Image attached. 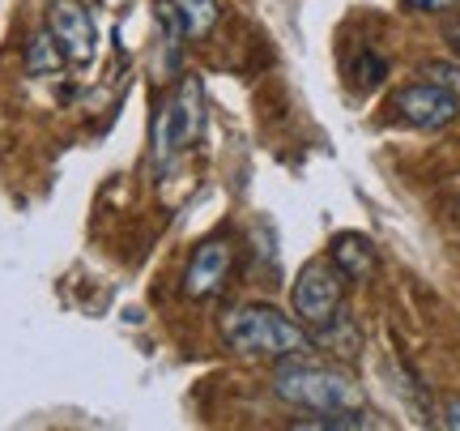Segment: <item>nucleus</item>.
Segmentation results:
<instances>
[{
  "instance_id": "nucleus-1",
  "label": "nucleus",
  "mask_w": 460,
  "mask_h": 431,
  "mask_svg": "<svg viewBox=\"0 0 460 431\" xmlns=\"http://www.w3.org/2000/svg\"><path fill=\"white\" fill-rule=\"evenodd\" d=\"M222 337L230 350H239L247 359H295L315 346L312 329L303 320H290L269 303H243V308L226 312Z\"/></svg>"
},
{
  "instance_id": "nucleus-2",
  "label": "nucleus",
  "mask_w": 460,
  "mask_h": 431,
  "mask_svg": "<svg viewBox=\"0 0 460 431\" xmlns=\"http://www.w3.org/2000/svg\"><path fill=\"white\" fill-rule=\"evenodd\" d=\"M273 393L295 410H349V406H367L362 389L354 376H345L337 367H315L303 359H281L273 372Z\"/></svg>"
},
{
  "instance_id": "nucleus-3",
  "label": "nucleus",
  "mask_w": 460,
  "mask_h": 431,
  "mask_svg": "<svg viewBox=\"0 0 460 431\" xmlns=\"http://www.w3.org/2000/svg\"><path fill=\"white\" fill-rule=\"evenodd\" d=\"M341 295H345V274L332 265V256H315V261L298 269V283L290 286V308L315 333L341 312Z\"/></svg>"
},
{
  "instance_id": "nucleus-4",
  "label": "nucleus",
  "mask_w": 460,
  "mask_h": 431,
  "mask_svg": "<svg viewBox=\"0 0 460 431\" xmlns=\"http://www.w3.org/2000/svg\"><path fill=\"white\" fill-rule=\"evenodd\" d=\"M48 31L60 43V51H65V60L73 68L94 65V56H99V26H94V17L85 9V0H51Z\"/></svg>"
},
{
  "instance_id": "nucleus-5",
  "label": "nucleus",
  "mask_w": 460,
  "mask_h": 431,
  "mask_svg": "<svg viewBox=\"0 0 460 431\" xmlns=\"http://www.w3.org/2000/svg\"><path fill=\"white\" fill-rule=\"evenodd\" d=\"M393 112L401 124L422 129V133H435V129H447V124L460 116V99L430 82H413L393 94Z\"/></svg>"
},
{
  "instance_id": "nucleus-6",
  "label": "nucleus",
  "mask_w": 460,
  "mask_h": 431,
  "mask_svg": "<svg viewBox=\"0 0 460 431\" xmlns=\"http://www.w3.org/2000/svg\"><path fill=\"white\" fill-rule=\"evenodd\" d=\"M230 256H234V248H230L222 235H214V239L197 244L192 261H188V269H183V295H188V299L217 295V291H222V283H226V274H230Z\"/></svg>"
},
{
  "instance_id": "nucleus-7",
  "label": "nucleus",
  "mask_w": 460,
  "mask_h": 431,
  "mask_svg": "<svg viewBox=\"0 0 460 431\" xmlns=\"http://www.w3.org/2000/svg\"><path fill=\"white\" fill-rule=\"evenodd\" d=\"M329 256H332V265L345 274V283H367L376 274V244L358 231L337 235L329 244Z\"/></svg>"
},
{
  "instance_id": "nucleus-8",
  "label": "nucleus",
  "mask_w": 460,
  "mask_h": 431,
  "mask_svg": "<svg viewBox=\"0 0 460 431\" xmlns=\"http://www.w3.org/2000/svg\"><path fill=\"white\" fill-rule=\"evenodd\" d=\"M166 120H171V141L183 149L200 133V77H183L175 99L166 103Z\"/></svg>"
},
{
  "instance_id": "nucleus-9",
  "label": "nucleus",
  "mask_w": 460,
  "mask_h": 431,
  "mask_svg": "<svg viewBox=\"0 0 460 431\" xmlns=\"http://www.w3.org/2000/svg\"><path fill=\"white\" fill-rule=\"evenodd\" d=\"M295 427H312V431H367V427H384L367 406H349V410H307V418H295Z\"/></svg>"
},
{
  "instance_id": "nucleus-10",
  "label": "nucleus",
  "mask_w": 460,
  "mask_h": 431,
  "mask_svg": "<svg viewBox=\"0 0 460 431\" xmlns=\"http://www.w3.org/2000/svg\"><path fill=\"white\" fill-rule=\"evenodd\" d=\"M312 342L315 346H332V355H341V359H354L358 355V346H362V337H358V329H354V320H349V312H337L324 325V329H315L312 333Z\"/></svg>"
},
{
  "instance_id": "nucleus-11",
  "label": "nucleus",
  "mask_w": 460,
  "mask_h": 431,
  "mask_svg": "<svg viewBox=\"0 0 460 431\" xmlns=\"http://www.w3.org/2000/svg\"><path fill=\"white\" fill-rule=\"evenodd\" d=\"M175 9L183 17V31L188 39H205L222 17V0H175Z\"/></svg>"
},
{
  "instance_id": "nucleus-12",
  "label": "nucleus",
  "mask_w": 460,
  "mask_h": 431,
  "mask_svg": "<svg viewBox=\"0 0 460 431\" xmlns=\"http://www.w3.org/2000/svg\"><path fill=\"white\" fill-rule=\"evenodd\" d=\"M60 60H65V51H60L56 39H51V31L34 34L31 48H26V73H31V77H48V73L60 68Z\"/></svg>"
},
{
  "instance_id": "nucleus-13",
  "label": "nucleus",
  "mask_w": 460,
  "mask_h": 431,
  "mask_svg": "<svg viewBox=\"0 0 460 431\" xmlns=\"http://www.w3.org/2000/svg\"><path fill=\"white\" fill-rule=\"evenodd\" d=\"M384 73H388V65H384V56H376V51H358L354 65H349V77H354L358 90H376L384 82Z\"/></svg>"
},
{
  "instance_id": "nucleus-14",
  "label": "nucleus",
  "mask_w": 460,
  "mask_h": 431,
  "mask_svg": "<svg viewBox=\"0 0 460 431\" xmlns=\"http://www.w3.org/2000/svg\"><path fill=\"white\" fill-rule=\"evenodd\" d=\"M422 82L439 85V90H447V94H456V99H460V65H447V60H427V65H422Z\"/></svg>"
},
{
  "instance_id": "nucleus-15",
  "label": "nucleus",
  "mask_w": 460,
  "mask_h": 431,
  "mask_svg": "<svg viewBox=\"0 0 460 431\" xmlns=\"http://www.w3.org/2000/svg\"><path fill=\"white\" fill-rule=\"evenodd\" d=\"M410 9H418V13H444V9H452V4H460V0H405Z\"/></svg>"
},
{
  "instance_id": "nucleus-16",
  "label": "nucleus",
  "mask_w": 460,
  "mask_h": 431,
  "mask_svg": "<svg viewBox=\"0 0 460 431\" xmlns=\"http://www.w3.org/2000/svg\"><path fill=\"white\" fill-rule=\"evenodd\" d=\"M444 427L460 431V401H447V406H444Z\"/></svg>"
},
{
  "instance_id": "nucleus-17",
  "label": "nucleus",
  "mask_w": 460,
  "mask_h": 431,
  "mask_svg": "<svg viewBox=\"0 0 460 431\" xmlns=\"http://www.w3.org/2000/svg\"><path fill=\"white\" fill-rule=\"evenodd\" d=\"M452 210H456V218H460V201H456V205H452Z\"/></svg>"
},
{
  "instance_id": "nucleus-18",
  "label": "nucleus",
  "mask_w": 460,
  "mask_h": 431,
  "mask_svg": "<svg viewBox=\"0 0 460 431\" xmlns=\"http://www.w3.org/2000/svg\"><path fill=\"white\" fill-rule=\"evenodd\" d=\"M456 39H460V34H456ZM456 48H460V43H456Z\"/></svg>"
}]
</instances>
